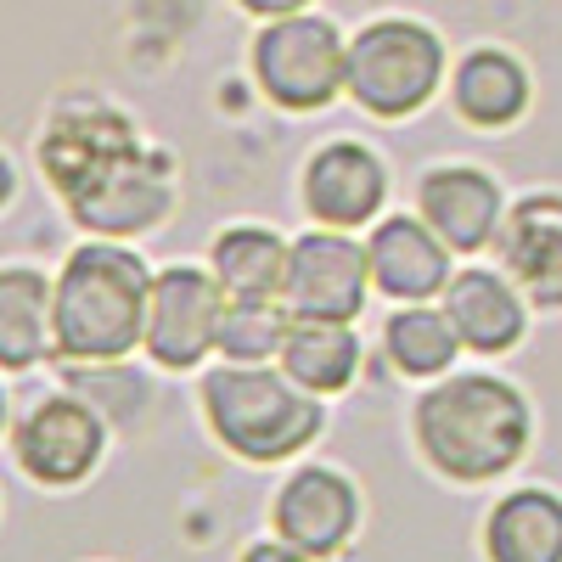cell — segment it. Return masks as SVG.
I'll use <instances>...</instances> for the list:
<instances>
[{
    "mask_svg": "<svg viewBox=\"0 0 562 562\" xmlns=\"http://www.w3.org/2000/svg\"><path fill=\"white\" fill-rule=\"evenodd\" d=\"M40 164L79 225L130 237L169 214V169L147 158L113 108H68L40 140Z\"/></svg>",
    "mask_w": 562,
    "mask_h": 562,
    "instance_id": "6da1fadb",
    "label": "cell"
},
{
    "mask_svg": "<svg viewBox=\"0 0 562 562\" xmlns=\"http://www.w3.org/2000/svg\"><path fill=\"white\" fill-rule=\"evenodd\" d=\"M416 439L450 479H495L529 445V405L495 378H450L416 405Z\"/></svg>",
    "mask_w": 562,
    "mask_h": 562,
    "instance_id": "7a4b0ae2",
    "label": "cell"
},
{
    "mask_svg": "<svg viewBox=\"0 0 562 562\" xmlns=\"http://www.w3.org/2000/svg\"><path fill=\"white\" fill-rule=\"evenodd\" d=\"M153 276L135 254L113 243H90L63 265L57 281V349L68 360H119L147 338Z\"/></svg>",
    "mask_w": 562,
    "mask_h": 562,
    "instance_id": "3957f363",
    "label": "cell"
},
{
    "mask_svg": "<svg viewBox=\"0 0 562 562\" xmlns=\"http://www.w3.org/2000/svg\"><path fill=\"white\" fill-rule=\"evenodd\" d=\"M214 434L243 450L248 461H276L293 456L321 434V405L293 389V378H276L259 366H220L203 383Z\"/></svg>",
    "mask_w": 562,
    "mask_h": 562,
    "instance_id": "277c9868",
    "label": "cell"
},
{
    "mask_svg": "<svg viewBox=\"0 0 562 562\" xmlns=\"http://www.w3.org/2000/svg\"><path fill=\"white\" fill-rule=\"evenodd\" d=\"M439 74H445V45L422 23H405V18L371 23L349 45V97L383 119L416 113L434 97Z\"/></svg>",
    "mask_w": 562,
    "mask_h": 562,
    "instance_id": "5b68a950",
    "label": "cell"
},
{
    "mask_svg": "<svg viewBox=\"0 0 562 562\" xmlns=\"http://www.w3.org/2000/svg\"><path fill=\"white\" fill-rule=\"evenodd\" d=\"M254 74L270 90V102L310 113L349 85V45L321 18H270V29L254 40Z\"/></svg>",
    "mask_w": 562,
    "mask_h": 562,
    "instance_id": "8992f818",
    "label": "cell"
},
{
    "mask_svg": "<svg viewBox=\"0 0 562 562\" xmlns=\"http://www.w3.org/2000/svg\"><path fill=\"white\" fill-rule=\"evenodd\" d=\"M220 321H225V288L220 276H203V270H164L153 281V315H147V344L158 366H198L214 344H220Z\"/></svg>",
    "mask_w": 562,
    "mask_h": 562,
    "instance_id": "52a82bcc",
    "label": "cell"
},
{
    "mask_svg": "<svg viewBox=\"0 0 562 562\" xmlns=\"http://www.w3.org/2000/svg\"><path fill=\"white\" fill-rule=\"evenodd\" d=\"M366 281H371V254H360L338 231H315L299 237L288 254V299L293 315H326V321H349L366 304Z\"/></svg>",
    "mask_w": 562,
    "mask_h": 562,
    "instance_id": "ba28073f",
    "label": "cell"
},
{
    "mask_svg": "<svg viewBox=\"0 0 562 562\" xmlns=\"http://www.w3.org/2000/svg\"><path fill=\"white\" fill-rule=\"evenodd\" d=\"M102 456V422L79 400H45L18 428V461L40 484H79Z\"/></svg>",
    "mask_w": 562,
    "mask_h": 562,
    "instance_id": "9c48e42d",
    "label": "cell"
},
{
    "mask_svg": "<svg viewBox=\"0 0 562 562\" xmlns=\"http://www.w3.org/2000/svg\"><path fill=\"white\" fill-rule=\"evenodd\" d=\"M355 529V490L326 473V467H304L299 479H288L276 501V535L310 551V557H333Z\"/></svg>",
    "mask_w": 562,
    "mask_h": 562,
    "instance_id": "30bf717a",
    "label": "cell"
},
{
    "mask_svg": "<svg viewBox=\"0 0 562 562\" xmlns=\"http://www.w3.org/2000/svg\"><path fill=\"white\" fill-rule=\"evenodd\" d=\"M304 203L321 225H360L383 203V164L355 140H333L304 175Z\"/></svg>",
    "mask_w": 562,
    "mask_h": 562,
    "instance_id": "8fae6325",
    "label": "cell"
},
{
    "mask_svg": "<svg viewBox=\"0 0 562 562\" xmlns=\"http://www.w3.org/2000/svg\"><path fill=\"white\" fill-rule=\"evenodd\" d=\"M506 270L518 276V288L557 310L562 304V198H529L501 231Z\"/></svg>",
    "mask_w": 562,
    "mask_h": 562,
    "instance_id": "7c38bea8",
    "label": "cell"
},
{
    "mask_svg": "<svg viewBox=\"0 0 562 562\" xmlns=\"http://www.w3.org/2000/svg\"><path fill=\"white\" fill-rule=\"evenodd\" d=\"M371 281L389 293V299H428L450 281V259H445V237H434L428 225L416 220H383L378 237H371Z\"/></svg>",
    "mask_w": 562,
    "mask_h": 562,
    "instance_id": "4fadbf2b",
    "label": "cell"
},
{
    "mask_svg": "<svg viewBox=\"0 0 562 562\" xmlns=\"http://www.w3.org/2000/svg\"><path fill=\"white\" fill-rule=\"evenodd\" d=\"M422 220L461 254H473L490 243V231L501 220V192L495 180L479 169H434L422 180Z\"/></svg>",
    "mask_w": 562,
    "mask_h": 562,
    "instance_id": "5bb4252c",
    "label": "cell"
},
{
    "mask_svg": "<svg viewBox=\"0 0 562 562\" xmlns=\"http://www.w3.org/2000/svg\"><path fill=\"white\" fill-rule=\"evenodd\" d=\"M445 315H450V326L461 333V344L479 349V355L512 349V344L524 338V304L512 299V288H506L495 270H461L450 281Z\"/></svg>",
    "mask_w": 562,
    "mask_h": 562,
    "instance_id": "9a60e30c",
    "label": "cell"
},
{
    "mask_svg": "<svg viewBox=\"0 0 562 562\" xmlns=\"http://www.w3.org/2000/svg\"><path fill=\"white\" fill-rule=\"evenodd\" d=\"M281 366L288 378L310 394H333L349 389L355 366H360V344L349 333V321H326V315H299L288 326V344H281Z\"/></svg>",
    "mask_w": 562,
    "mask_h": 562,
    "instance_id": "2e32d148",
    "label": "cell"
},
{
    "mask_svg": "<svg viewBox=\"0 0 562 562\" xmlns=\"http://www.w3.org/2000/svg\"><path fill=\"white\" fill-rule=\"evenodd\" d=\"M495 562H562V501L546 490H518L490 518Z\"/></svg>",
    "mask_w": 562,
    "mask_h": 562,
    "instance_id": "e0dca14e",
    "label": "cell"
},
{
    "mask_svg": "<svg viewBox=\"0 0 562 562\" xmlns=\"http://www.w3.org/2000/svg\"><path fill=\"white\" fill-rule=\"evenodd\" d=\"M288 254L276 231H259V225H237L214 243V276L225 299H281L288 288Z\"/></svg>",
    "mask_w": 562,
    "mask_h": 562,
    "instance_id": "ac0fdd59",
    "label": "cell"
},
{
    "mask_svg": "<svg viewBox=\"0 0 562 562\" xmlns=\"http://www.w3.org/2000/svg\"><path fill=\"white\" fill-rule=\"evenodd\" d=\"M45 326H57V293H45L34 270L0 276V360L12 371L45 355Z\"/></svg>",
    "mask_w": 562,
    "mask_h": 562,
    "instance_id": "d6986e66",
    "label": "cell"
},
{
    "mask_svg": "<svg viewBox=\"0 0 562 562\" xmlns=\"http://www.w3.org/2000/svg\"><path fill=\"white\" fill-rule=\"evenodd\" d=\"M456 108L473 124H512L529 108V79L506 52H473L456 74Z\"/></svg>",
    "mask_w": 562,
    "mask_h": 562,
    "instance_id": "ffe728a7",
    "label": "cell"
},
{
    "mask_svg": "<svg viewBox=\"0 0 562 562\" xmlns=\"http://www.w3.org/2000/svg\"><path fill=\"white\" fill-rule=\"evenodd\" d=\"M461 333L445 321V310H400L389 321V355L400 371L411 378H428V371H445L456 360Z\"/></svg>",
    "mask_w": 562,
    "mask_h": 562,
    "instance_id": "44dd1931",
    "label": "cell"
},
{
    "mask_svg": "<svg viewBox=\"0 0 562 562\" xmlns=\"http://www.w3.org/2000/svg\"><path fill=\"white\" fill-rule=\"evenodd\" d=\"M288 315L276 310V299H225L220 321V349L225 360H270L288 344Z\"/></svg>",
    "mask_w": 562,
    "mask_h": 562,
    "instance_id": "7402d4cb",
    "label": "cell"
},
{
    "mask_svg": "<svg viewBox=\"0 0 562 562\" xmlns=\"http://www.w3.org/2000/svg\"><path fill=\"white\" fill-rule=\"evenodd\" d=\"M243 562H310V551H299V546H288V540H265V546H254Z\"/></svg>",
    "mask_w": 562,
    "mask_h": 562,
    "instance_id": "603a6c76",
    "label": "cell"
},
{
    "mask_svg": "<svg viewBox=\"0 0 562 562\" xmlns=\"http://www.w3.org/2000/svg\"><path fill=\"white\" fill-rule=\"evenodd\" d=\"M248 12H259V18H293V12H304L310 0H243Z\"/></svg>",
    "mask_w": 562,
    "mask_h": 562,
    "instance_id": "cb8c5ba5",
    "label": "cell"
}]
</instances>
